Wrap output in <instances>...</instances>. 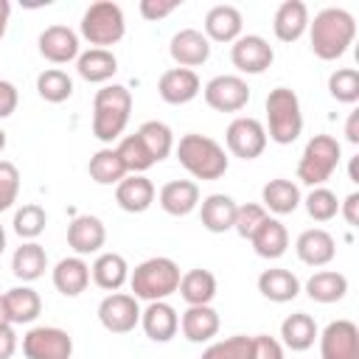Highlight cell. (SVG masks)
Instances as JSON below:
<instances>
[{
    "label": "cell",
    "instance_id": "obj_1",
    "mask_svg": "<svg viewBox=\"0 0 359 359\" xmlns=\"http://www.w3.org/2000/svg\"><path fill=\"white\" fill-rule=\"evenodd\" d=\"M356 36V20L351 11L339 6H328L309 20V42L317 59L323 62H337L345 56V50L353 45Z\"/></svg>",
    "mask_w": 359,
    "mask_h": 359
},
{
    "label": "cell",
    "instance_id": "obj_2",
    "mask_svg": "<svg viewBox=\"0 0 359 359\" xmlns=\"http://www.w3.org/2000/svg\"><path fill=\"white\" fill-rule=\"evenodd\" d=\"M174 151H177L180 165H182L194 180H202V182L219 180V177H224L227 168H230V157H227L224 146L216 143V140L208 137V135H199V132L182 135L180 143L174 146Z\"/></svg>",
    "mask_w": 359,
    "mask_h": 359
},
{
    "label": "cell",
    "instance_id": "obj_3",
    "mask_svg": "<svg viewBox=\"0 0 359 359\" xmlns=\"http://www.w3.org/2000/svg\"><path fill=\"white\" fill-rule=\"evenodd\" d=\"M132 115V93L123 84H104L93 98V135L101 143H115Z\"/></svg>",
    "mask_w": 359,
    "mask_h": 359
},
{
    "label": "cell",
    "instance_id": "obj_4",
    "mask_svg": "<svg viewBox=\"0 0 359 359\" xmlns=\"http://www.w3.org/2000/svg\"><path fill=\"white\" fill-rule=\"evenodd\" d=\"M180 278H182V272L174 258L154 255V258L140 261L129 272V286L137 300L154 303V300H165L168 294H174L180 286Z\"/></svg>",
    "mask_w": 359,
    "mask_h": 359
},
{
    "label": "cell",
    "instance_id": "obj_5",
    "mask_svg": "<svg viewBox=\"0 0 359 359\" xmlns=\"http://www.w3.org/2000/svg\"><path fill=\"white\" fill-rule=\"evenodd\" d=\"M266 140H275L278 146H289L303 132V107L294 90L275 87L266 95Z\"/></svg>",
    "mask_w": 359,
    "mask_h": 359
},
{
    "label": "cell",
    "instance_id": "obj_6",
    "mask_svg": "<svg viewBox=\"0 0 359 359\" xmlns=\"http://www.w3.org/2000/svg\"><path fill=\"white\" fill-rule=\"evenodd\" d=\"M339 160H342L339 140L331 137V135H314L306 143V149H303V154L297 160V180L303 185L320 188V185H325L331 180V174L337 171Z\"/></svg>",
    "mask_w": 359,
    "mask_h": 359
},
{
    "label": "cell",
    "instance_id": "obj_7",
    "mask_svg": "<svg viewBox=\"0 0 359 359\" xmlns=\"http://www.w3.org/2000/svg\"><path fill=\"white\" fill-rule=\"evenodd\" d=\"M81 36L93 45V48H107L118 45L126 34V17L123 8L112 0H98L90 3V8L81 14V25H79Z\"/></svg>",
    "mask_w": 359,
    "mask_h": 359
},
{
    "label": "cell",
    "instance_id": "obj_8",
    "mask_svg": "<svg viewBox=\"0 0 359 359\" xmlns=\"http://www.w3.org/2000/svg\"><path fill=\"white\" fill-rule=\"evenodd\" d=\"M224 143H227V151L238 160H255L264 154L266 149V129L258 118H250V115H238L227 123V132H224Z\"/></svg>",
    "mask_w": 359,
    "mask_h": 359
},
{
    "label": "cell",
    "instance_id": "obj_9",
    "mask_svg": "<svg viewBox=\"0 0 359 359\" xmlns=\"http://www.w3.org/2000/svg\"><path fill=\"white\" fill-rule=\"evenodd\" d=\"M25 359H70L73 356V337L56 325H34L22 337Z\"/></svg>",
    "mask_w": 359,
    "mask_h": 359
},
{
    "label": "cell",
    "instance_id": "obj_10",
    "mask_svg": "<svg viewBox=\"0 0 359 359\" xmlns=\"http://www.w3.org/2000/svg\"><path fill=\"white\" fill-rule=\"evenodd\" d=\"M202 95H205V104L216 112H241L247 104H250V87L241 76H233V73H222V76H213L205 87H202Z\"/></svg>",
    "mask_w": 359,
    "mask_h": 359
},
{
    "label": "cell",
    "instance_id": "obj_11",
    "mask_svg": "<svg viewBox=\"0 0 359 359\" xmlns=\"http://www.w3.org/2000/svg\"><path fill=\"white\" fill-rule=\"evenodd\" d=\"M98 323L109 334H129L140 323V303L135 294L126 292H109L98 303Z\"/></svg>",
    "mask_w": 359,
    "mask_h": 359
},
{
    "label": "cell",
    "instance_id": "obj_12",
    "mask_svg": "<svg viewBox=\"0 0 359 359\" xmlns=\"http://www.w3.org/2000/svg\"><path fill=\"white\" fill-rule=\"evenodd\" d=\"M230 62H233V67L238 73L258 76L275 62V50L261 34H241L230 45Z\"/></svg>",
    "mask_w": 359,
    "mask_h": 359
},
{
    "label": "cell",
    "instance_id": "obj_13",
    "mask_svg": "<svg viewBox=\"0 0 359 359\" xmlns=\"http://www.w3.org/2000/svg\"><path fill=\"white\" fill-rule=\"evenodd\" d=\"M320 359H359V328L353 320H334L317 334Z\"/></svg>",
    "mask_w": 359,
    "mask_h": 359
},
{
    "label": "cell",
    "instance_id": "obj_14",
    "mask_svg": "<svg viewBox=\"0 0 359 359\" xmlns=\"http://www.w3.org/2000/svg\"><path fill=\"white\" fill-rule=\"evenodd\" d=\"M104 244H107V227L98 216H90V213L73 216V222L67 224V247L79 258L98 255Z\"/></svg>",
    "mask_w": 359,
    "mask_h": 359
},
{
    "label": "cell",
    "instance_id": "obj_15",
    "mask_svg": "<svg viewBox=\"0 0 359 359\" xmlns=\"http://www.w3.org/2000/svg\"><path fill=\"white\" fill-rule=\"evenodd\" d=\"M39 53L42 59H48L50 65H67V62H76L79 53H81V45H79V34L67 25H48L39 39Z\"/></svg>",
    "mask_w": 359,
    "mask_h": 359
},
{
    "label": "cell",
    "instance_id": "obj_16",
    "mask_svg": "<svg viewBox=\"0 0 359 359\" xmlns=\"http://www.w3.org/2000/svg\"><path fill=\"white\" fill-rule=\"evenodd\" d=\"M157 93L165 104L171 107H182V104H191L199 93H202V81L196 76V70H188V67H168L160 81H157Z\"/></svg>",
    "mask_w": 359,
    "mask_h": 359
},
{
    "label": "cell",
    "instance_id": "obj_17",
    "mask_svg": "<svg viewBox=\"0 0 359 359\" xmlns=\"http://www.w3.org/2000/svg\"><path fill=\"white\" fill-rule=\"evenodd\" d=\"M168 53L171 59L177 62V67H199L210 59V42L202 31L196 28H180L174 36H171V45H168Z\"/></svg>",
    "mask_w": 359,
    "mask_h": 359
},
{
    "label": "cell",
    "instance_id": "obj_18",
    "mask_svg": "<svg viewBox=\"0 0 359 359\" xmlns=\"http://www.w3.org/2000/svg\"><path fill=\"white\" fill-rule=\"evenodd\" d=\"M154 196H157L154 182L146 174H126L115 185V202L126 213H146L154 205Z\"/></svg>",
    "mask_w": 359,
    "mask_h": 359
},
{
    "label": "cell",
    "instance_id": "obj_19",
    "mask_svg": "<svg viewBox=\"0 0 359 359\" xmlns=\"http://www.w3.org/2000/svg\"><path fill=\"white\" fill-rule=\"evenodd\" d=\"M140 325L151 342H171L180 331V314L171 303L154 300L146 309H140Z\"/></svg>",
    "mask_w": 359,
    "mask_h": 359
},
{
    "label": "cell",
    "instance_id": "obj_20",
    "mask_svg": "<svg viewBox=\"0 0 359 359\" xmlns=\"http://www.w3.org/2000/svg\"><path fill=\"white\" fill-rule=\"evenodd\" d=\"M205 36L208 42H236L241 36V28H244V17L236 6L230 3H219V6H210L208 14H205Z\"/></svg>",
    "mask_w": 359,
    "mask_h": 359
},
{
    "label": "cell",
    "instance_id": "obj_21",
    "mask_svg": "<svg viewBox=\"0 0 359 359\" xmlns=\"http://www.w3.org/2000/svg\"><path fill=\"white\" fill-rule=\"evenodd\" d=\"M294 252H297V258H300L306 266H325V264H331L334 255H337V241H334V236H331L328 230H323V227H309V230H303V233L297 236Z\"/></svg>",
    "mask_w": 359,
    "mask_h": 359
},
{
    "label": "cell",
    "instance_id": "obj_22",
    "mask_svg": "<svg viewBox=\"0 0 359 359\" xmlns=\"http://www.w3.org/2000/svg\"><path fill=\"white\" fill-rule=\"evenodd\" d=\"M3 311L11 325H28L42 314V297L28 283L3 292Z\"/></svg>",
    "mask_w": 359,
    "mask_h": 359
},
{
    "label": "cell",
    "instance_id": "obj_23",
    "mask_svg": "<svg viewBox=\"0 0 359 359\" xmlns=\"http://www.w3.org/2000/svg\"><path fill=\"white\" fill-rule=\"evenodd\" d=\"M272 31L280 42H297L309 31V6L303 0H283L275 8Z\"/></svg>",
    "mask_w": 359,
    "mask_h": 359
},
{
    "label": "cell",
    "instance_id": "obj_24",
    "mask_svg": "<svg viewBox=\"0 0 359 359\" xmlns=\"http://www.w3.org/2000/svg\"><path fill=\"white\" fill-rule=\"evenodd\" d=\"M157 202L168 216H188L199 208V185L194 180H171L157 191Z\"/></svg>",
    "mask_w": 359,
    "mask_h": 359
},
{
    "label": "cell",
    "instance_id": "obj_25",
    "mask_svg": "<svg viewBox=\"0 0 359 359\" xmlns=\"http://www.w3.org/2000/svg\"><path fill=\"white\" fill-rule=\"evenodd\" d=\"M50 280H53V286H56L59 294L79 297L90 286V264L84 258H79V255H67V258H62L53 266Z\"/></svg>",
    "mask_w": 359,
    "mask_h": 359
},
{
    "label": "cell",
    "instance_id": "obj_26",
    "mask_svg": "<svg viewBox=\"0 0 359 359\" xmlns=\"http://www.w3.org/2000/svg\"><path fill=\"white\" fill-rule=\"evenodd\" d=\"M219 311L213 306H188L180 317V331L188 342H210L219 334Z\"/></svg>",
    "mask_w": 359,
    "mask_h": 359
},
{
    "label": "cell",
    "instance_id": "obj_27",
    "mask_svg": "<svg viewBox=\"0 0 359 359\" xmlns=\"http://www.w3.org/2000/svg\"><path fill=\"white\" fill-rule=\"evenodd\" d=\"M300 202H303V196H300L297 182H292L286 177H275L261 188V205L266 213L286 216V213H294L300 208Z\"/></svg>",
    "mask_w": 359,
    "mask_h": 359
},
{
    "label": "cell",
    "instance_id": "obj_28",
    "mask_svg": "<svg viewBox=\"0 0 359 359\" xmlns=\"http://www.w3.org/2000/svg\"><path fill=\"white\" fill-rule=\"evenodd\" d=\"M76 73L90 84H107L118 73V56L107 48L81 50L76 59Z\"/></svg>",
    "mask_w": 359,
    "mask_h": 359
},
{
    "label": "cell",
    "instance_id": "obj_29",
    "mask_svg": "<svg viewBox=\"0 0 359 359\" xmlns=\"http://www.w3.org/2000/svg\"><path fill=\"white\" fill-rule=\"evenodd\" d=\"M250 244H252V250H255L258 258L275 261V258H280V255L286 252V247H289V230H286V224H283L280 219L266 216L264 224L252 233Z\"/></svg>",
    "mask_w": 359,
    "mask_h": 359
},
{
    "label": "cell",
    "instance_id": "obj_30",
    "mask_svg": "<svg viewBox=\"0 0 359 359\" xmlns=\"http://www.w3.org/2000/svg\"><path fill=\"white\" fill-rule=\"evenodd\" d=\"M90 278L98 289L118 292L129 280V264L121 252H98L93 266H90Z\"/></svg>",
    "mask_w": 359,
    "mask_h": 359
},
{
    "label": "cell",
    "instance_id": "obj_31",
    "mask_svg": "<svg viewBox=\"0 0 359 359\" xmlns=\"http://www.w3.org/2000/svg\"><path fill=\"white\" fill-rule=\"evenodd\" d=\"M236 199L227 194H210L199 202V219L202 227L208 233H227L233 230V219H236Z\"/></svg>",
    "mask_w": 359,
    "mask_h": 359
},
{
    "label": "cell",
    "instance_id": "obj_32",
    "mask_svg": "<svg viewBox=\"0 0 359 359\" xmlns=\"http://www.w3.org/2000/svg\"><path fill=\"white\" fill-rule=\"evenodd\" d=\"M48 269V252L39 241H22L11 255V272L22 283H34Z\"/></svg>",
    "mask_w": 359,
    "mask_h": 359
},
{
    "label": "cell",
    "instance_id": "obj_33",
    "mask_svg": "<svg viewBox=\"0 0 359 359\" xmlns=\"http://www.w3.org/2000/svg\"><path fill=\"white\" fill-rule=\"evenodd\" d=\"M258 292L272 303H289L300 294V280L294 272L283 266H272L258 275Z\"/></svg>",
    "mask_w": 359,
    "mask_h": 359
},
{
    "label": "cell",
    "instance_id": "obj_34",
    "mask_svg": "<svg viewBox=\"0 0 359 359\" xmlns=\"http://www.w3.org/2000/svg\"><path fill=\"white\" fill-rule=\"evenodd\" d=\"M317 334H320L317 331V323L306 311H294V314H289L280 323V345L289 348V351H297V353L300 351H309L314 345Z\"/></svg>",
    "mask_w": 359,
    "mask_h": 359
},
{
    "label": "cell",
    "instance_id": "obj_35",
    "mask_svg": "<svg viewBox=\"0 0 359 359\" xmlns=\"http://www.w3.org/2000/svg\"><path fill=\"white\" fill-rule=\"evenodd\" d=\"M177 292L188 306H210L213 297H216V275L210 269H202V266L199 269H188L180 278Z\"/></svg>",
    "mask_w": 359,
    "mask_h": 359
},
{
    "label": "cell",
    "instance_id": "obj_36",
    "mask_svg": "<svg viewBox=\"0 0 359 359\" xmlns=\"http://www.w3.org/2000/svg\"><path fill=\"white\" fill-rule=\"evenodd\" d=\"M306 294L314 303H323V306L339 303L348 294V278L337 269H320L306 280Z\"/></svg>",
    "mask_w": 359,
    "mask_h": 359
},
{
    "label": "cell",
    "instance_id": "obj_37",
    "mask_svg": "<svg viewBox=\"0 0 359 359\" xmlns=\"http://www.w3.org/2000/svg\"><path fill=\"white\" fill-rule=\"evenodd\" d=\"M87 174H90V180L98 182V185H118V182L126 177V168H123V163H121L115 146H104V149H98V151L90 157Z\"/></svg>",
    "mask_w": 359,
    "mask_h": 359
},
{
    "label": "cell",
    "instance_id": "obj_38",
    "mask_svg": "<svg viewBox=\"0 0 359 359\" xmlns=\"http://www.w3.org/2000/svg\"><path fill=\"white\" fill-rule=\"evenodd\" d=\"M137 137L143 140V146L149 149L154 163H163L174 151V132L163 121H143L137 126Z\"/></svg>",
    "mask_w": 359,
    "mask_h": 359
},
{
    "label": "cell",
    "instance_id": "obj_39",
    "mask_svg": "<svg viewBox=\"0 0 359 359\" xmlns=\"http://www.w3.org/2000/svg\"><path fill=\"white\" fill-rule=\"evenodd\" d=\"M36 93L48 104H62L73 95V79L59 67H48L36 76Z\"/></svg>",
    "mask_w": 359,
    "mask_h": 359
},
{
    "label": "cell",
    "instance_id": "obj_40",
    "mask_svg": "<svg viewBox=\"0 0 359 359\" xmlns=\"http://www.w3.org/2000/svg\"><path fill=\"white\" fill-rule=\"evenodd\" d=\"M115 151H118V157H121L126 174H143V171H149V168L154 165V160H151L149 149L143 146V140L137 137V132H135V135H123V137L118 140Z\"/></svg>",
    "mask_w": 359,
    "mask_h": 359
},
{
    "label": "cell",
    "instance_id": "obj_41",
    "mask_svg": "<svg viewBox=\"0 0 359 359\" xmlns=\"http://www.w3.org/2000/svg\"><path fill=\"white\" fill-rule=\"evenodd\" d=\"M45 224H48V213L45 208H39L36 202H28L22 208L14 210V233L22 238V241H36L42 233H45Z\"/></svg>",
    "mask_w": 359,
    "mask_h": 359
},
{
    "label": "cell",
    "instance_id": "obj_42",
    "mask_svg": "<svg viewBox=\"0 0 359 359\" xmlns=\"http://www.w3.org/2000/svg\"><path fill=\"white\" fill-rule=\"evenodd\" d=\"M199 359H252V337L233 334L227 339L210 342Z\"/></svg>",
    "mask_w": 359,
    "mask_h": 359
},
{
    "label": "cell",
    "instance_id": "obj_43",
    "mask_svg": "<svg viewBox=\"0 0 359 359\" xmlns=\"http://www.w3.org/2000/svg\"><path fill=\"white\" fill-rule=\"evenodd\" d=\"M328 93L339 104H356L359 101V70L356 67H337L328 76Z\"/></svg>",
    "mask_w": 359,
    "mask_h": 359
},
{
    "label": "cell",
    "instance_id": "obj_44",
    "mask_svg": "<svg viewBox=\"0 0 359 359\" xmlns=\"http://www.w3.org/2000/svg\"><path fill=\"white\" fill-rule=\"evenodd\" d=\"M303 205H306V213L314 219V222H331L337 213H339V199H337V194L331 191V188H325V185H320V188H311L309 191V196L303 199Z\"/></svg>",
    "mask_w": 359,
    "mask_h": 359
},
{
    "label": "cell",
    "instance_id": "obj_45",
    "mask_svg": "<svg viewBox=\"0 0 359 359\" xmlns=\"http://www.w3.org/2000/svg\"><path fill=\"white\" fill-rule=\"evenodd\" d=\"M269 213L264 210V205H258V202H244V205H238L236 208V219H233V230L241 236V238H252V233L264 224V219H266Z\"/></svg>",
    "mask_w": 359,
    "mask_h": 359
},
{
    "label": "cell",
    "instance_id": "obj_46",
    "mask_svg": "<svg viewBox=\"0 0 359 359\" xmlns=\"http://www.w3.org/2000/svg\"><path fill=\"white\" fill-rule=\"evenodd\" d=\"M20 196V171L11 160H0V213L8 210Z\"/></svg>",
    "mask_w": 359,
    "mask_h": 359
},
{
    "label": "cell",
    "instance_id": "obj_47",
    "mask_svg": "<svg viewBox=\"0 0 359 359\" xmlns=\"http://www.w3.org/2000/svg\"><path fill=\"white\" fill-rule=\"evenodd\" d=\"M252 359H283L280 339H275L269 334H255L252 337Z\"/></svg>",
    "mask_w": 359,
    "mask_h": 359
},
{
    "label": "cell",
    "instance_id": "obj_48",
    "mask_svg": "<svg viewBox=\"0 0 359 359\" xmlns=\"http://www.w3.org/2000/svg\"><path fill=\"white\" fill-rule=\"evenodd\" d=\"M180 8V0H140V17L149 22H157Z\"/></svg>",
    "mask_w": 359,
    "mask_h": 359
},
{
    "label": "cell",
    "instance_id": "obj_49",
    "mask_svg": "<svg viewBox=\"0 0 359 359\" xmlns=\"http://www.w3.org/2000/svg\"><path fill=\"white\" fill-rule=\"evenodd\" d=\"M17 104H20V93H17V87H14L11 81L0 79V121H3V118H11L14 109H17Z\"/></svg>",
    "mask_w": 359,
    "mask_h": 359
},
{
    "label": "cell",
    "instance_id": "obj_50",
    "mask_svg": "<svg viewBox=\"0 0 359 359\" xmlns=\"http://www.w3.org/2000/svg\"><path fill=\"white\" fill-rule=\"evenodd\" d=\"M339 213H342V219H345L351 227L359 224V194H356V191L348 194V196L339 202Z\"/></svg>",
    "mask_w": 359,
    "mask_h": 359
},
{
    "label": "cell",
    "instance_id": "obj_51",
    "mask_svg": "<svg viewBox=\"0 0 359 359\" xmlns=\"http://www.w3.org/2000/svg\"><path fill=\"white\" fill-rule=\"evenodd\" d=\"M17 351V334L14 325H0V359H11Z\"/></svg>",
    "mask_w": 359,
    "mask_h": 359
},
{
    "label": "cell",
    "instance_id": "obj_52",
    "mask_svg": "<svg viewBox=\"0 0 359 359\" xmlns=\"http://www.w3.org/2000/svg\"><path fill=\"white\" fill-rule=\"evenodd\" d=\"M345 137H348V143H359V109H353L351 115H348V121H345Z\"/></svg>",
    "mask_w": 359,
    "mask_h": 359
},
{
    "label": "cell",
    "instance_id": "obj_53",
    "mask_svg": "<svg viewBox=\"0 0 359 359\" xmlns=\"http://www.w3.org/2000/svg\"><path fill=\"white\" fill-rule=\"evenodd\" d=\"M8 20H11V3H8V0H0V39L6 36Z\"/></svg>",
    "mask_w": 359,
    "mask_h": 359
},
{
    "label": "cell",
    "instance_id": "obj_54",
    "mask_svg": "<svg viewBox=\"0 0 359 359\" xmlns=\"http://www.w3.org/2000/svg\"><path fill=\"white\" fill-rule=\"evenodd\" d=\"M3 250H6V230H3V224H0V255H3Z\"/></svg>",
    "mask_w": 359,
    "mask_h": 359
},
{
    "label": "cell",
    "instance_id": "obj_55",
    "mask_svg": "<svg viewBox=\"0 0 359 359\" xmlns=\"http://www.w3.org/2000/svg\"><path fill=\"white\" fill-rule=\"evenodd\" d=\"M6 143H8V137H6V132H3V129H0V151H3V149H6Z\"/></svg>",
    "mask_w": 359,
    "mask_h": 359
},
{
    "label": "cell",
    "instance_id": "obj_56",
    "mask_svg": "<svg viewBox=\"0 0 359 359\" xmlns=\"http://www.w3.org/2000/svg\"><path fill=\"white\" fill-rule=\"evenodd\" d=\"M0 303H3V294H0Z\"/></svg>",
    "mask_w": 359,
    "mask_h": 359
}]
</instances>
